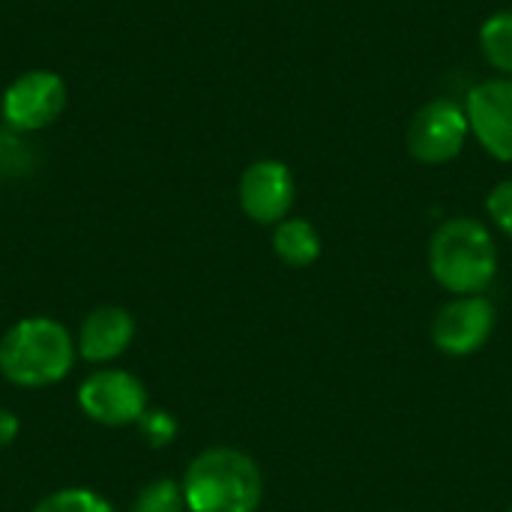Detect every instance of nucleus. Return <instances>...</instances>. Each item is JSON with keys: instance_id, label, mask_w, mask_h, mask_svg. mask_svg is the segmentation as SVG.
<instances>
[{"instance_id": "1", "label": "nucleus", "mask_w": 512, "mask_h": 512, "mask_svg": "<svg viewBox=\"0 0 512 512\" xmlns=\"http://www.w3.org/2000/svg\"><path fill=\"white\" fill-rule=\"evenodd\" d=\"M429 273L456 297L486 294L498 276V246L489 225L474 216L441 222L429 240Z\"/></svg>"}, {"instance_id": "2", "label": "nucleus", "mask_w": 512, "mask_h": 512, "mask_svg": "<svg viewBox=\"0 0 512 512\" xmlns=\"http://www.w3.org/2000/svg\"><path fill=\"white\" fill-rule=\"evenodd\" d=\"M180 486L189 512H258L264 498V480L255 459L234 447L198 453Z\"/></svg>"}, {"instance_id": "3", "label": "nucleus", "mask_w": 512, "mask_h": 512, "mask_svg": "<svg viewBox=\"0 0 512 512\" xmlns=\"http://www.w3.org/2000/svg\"><path fill=\"white\" fill-rule=\"evenodd\" d=\"M75 339L54 318H24L0 339V375L24 390L63 381L75 363Z\"/></svg>"}, {"instance_id": "4", "label": "nucleus", "mask_w": 512, "mask_h": 512, "mask_svg": "<svg viewBox=\"0 0 512 512\" xmlns=\"http://www.w3.org/2000/svg\"><path fill=\"white\" fill-rule=\"evenodd\" d=\"M66 99H69V90L57 72L30 69L3 90V99H0L3 126L18 135L39 132L63 114Z\"/></svg>"}, {"instance_id": "5", "label": "nucleus", "mask_w": 512, "mask_h": 512, "mask_svg": "<svg viewBox=\"0 0 512 512\" xmlns=\"http://www.w3.org/2000/svg\"><path fill=\"white\" fill-rule=\"evenodd\" d=\"M471 138L468 114L465 105L441 96L426 102L408 123V153L423 162V165H447L453 162L462 150L465 141Z\"/></svg>"}, {"instance_id": "6", "label": "nucleus", "mask_w": 512, "mask_h": 512, "mask_svg": "<svg viewBox=\"0 0 512 512\" xmlns=\"http://www.w3.org/2000/svg\"><path fill=\"white\" fill-rule=\"evenodd\" d=\"M78 408L102 426H138L147 414V387L126 369H96L78 387Z\"/></svg>"}, {"instance_id": "7", "label": "nucleus", "mask_w": 512, "mask_h": 512, "mask_svg": "<svg viewBox=\"0 0 512 512\" xmlns=\"http://www.w3.org/2000/svg\"><path fill=\"white\" fill-rule=\"evenodd\" d=\"M471 135L498 162H512V78L498 75L474 84L465 99Z\"/></svg>"}, {"instance_id": "8", "label": "nucleus", "mask_w": 512, "mask_h": 512, "mask_svg": "<svg viewBox=\"0 0 512 512\" xmlns=\"http://www.w3.org/2000/svg\"><path fill=\"white\" fill-rule=\"evenodd\" d=\"M498 312L489 297L471 294L450 300L432 321V342L438 351L450 357H471L477 354L495 330Z\"/></svg>"}, {"instance_id": "9", "label": "nucleus", "mask_w": 512, "mask_h": 512, "mask_svg": "<svg viewBox=\"0 0 512 512\" xmlns=\"http://www.w3.org/2000/svg\"><path fill=\"white\" fill-rule=\"evenodd\" d=\"M237 198L243 213L258 225H279L291 216L297 198V180L279 159H258L240 174Z\"/></svg>"}, {"instance_id": "10", "label": "nucleus", "mask_w": 512, "mask_h": 512, "mask_svg": "<svg viewBox=\"0 0 512 512\" xmlns=\"http://www.w3.org/2000/svg\"><path fill=\"white\" fill-rule=\"evenodd\" d=\"M135 339V321L123 306H96L84 315L78 330V354L90 363H111L117 360Z\"/></svg>"}, {"instance_id": "11", "label": "nucleus", "mask_w": 512, "mask_h": 512, "mask_svg": "<svg viewBox=\"0 0 512 512\" xmlns=\"http://www.w3.org/2000/svg\"><path fill=\"white\" fill-rule=\"evenodd\" d=\"M273 252L288 267H312L321 258V234L309 219L288 216L273 228Z\"/></svg>"}, {"instance_id": "12", "label": "nucleus", "mask_w": 512, "mask_h": 512, "mask_svg": "<svg viewBox=\"0 0 512 512\" xmlns=\"http://www.w3.org/2000/svg\"><path fill=\"white\" fill-rule=\"evenodd\" d=\"M480 51L492 69L512 78V9H501L483 21Z\"/></svg>"}, {"instance_id": "13", "label": "nucleus", "mask_w": 512, "mask_h": 512, "mask_svg": "<svg viewBox=\"0 0 512 512\" xmlns=\"http://www.w3.org/2000/svg\"><path fill=\"white\" fill-rule=\"evenodd\" d=\"M30 512H114L111 504L93 492V489H57L48 498H42Z\"/></svg>"}, {"instance_id": "14", "label": "nucleus", "mask_w": 512, "mask_h": 512, "mask_svg": "<svg viewBox=\"0 0 512 512\" xmlns=\"http://www.w3.org/2000/svg\"><path fill=\"white\" fill-rule=\"evenodd\" d=\"M132 512H189L186 510V498H183V486L174 483V480L147 483L138 492Z\"/></svg>"}, {"instance_id": "15", "label": "nucleus", "mask_w": 512, "mask_h": 512, "mask_svg": "<svg viewBox=\"0 0 512 512\" xmlns=\"http://www.w3.org/2000/svg\"><path fill=\"white\" fill-rule=\"evenodd\" d=\"M138 429L150 447H168L177 438V420L168 411H150L138 420Z\"/></svg>"}, {"instance_id": "16", "label": "nucleus", "mask_w": 512, "mask_h": 512, "mask_svg": "<svg viewBox=\"0 0 512 512\" xmlns=\"http://www.w3.org/2000/svg\"><path fill=\"white\" fill-rule=\"evenodd\" d=\"M486 213H489L492 225L512 240V177L510 180H501V183L489 192V198H486Z\"/></svg>"}, {"instance_id": "17", "label": "nucleus", "mask_w": 512, "mask_h": 512, "mask_svg": "<svg viewBox=\"0 0 512 512\" xmlns=\"http://www.w3.org/2000/svg\"><path fill=\"white\" fill-rule=\"evenodd\" d=\"M21 141L24 138L18 132L0 129V174L6 171V165H15V171H18V165H27V150Z\"/></svg>"}, {"instance_id": "18", "label": "nucleus", "mask_w": 512, "mask_h": 512, "mask_svg": "<svg viewBox=\"0 0 512 512\" xmlns=\"http://www.w3.org/2000/svg\"><path fill=\"white\" fill-rule=\"evenodd\" d=\"M18 429H21L18 417H15L9 408H0V450L9 447V444L18 438Z\"/></svg>"}, {"instance_id": "19", "label": "nucleus", "mask_w": 512, "mask_h": 512, "mask_svg": "<svg viewBox=\"0 0 512 512\" xmlns=\"http://www.w3.org/2000/svg\"><path fill=\"white\" fill-rule=\"evenodd\" d=\"M510 512H512V507H510Z\"/></svg>"}]
</instances>
